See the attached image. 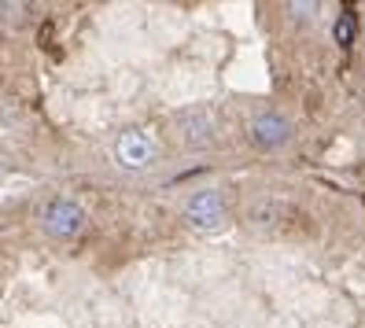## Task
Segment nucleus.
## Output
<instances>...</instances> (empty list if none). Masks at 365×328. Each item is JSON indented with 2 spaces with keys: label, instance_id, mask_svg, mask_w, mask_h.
Segmentation results:
<instances>
[{
  "label": "nucleus",
  "instance_id": "obj_1",
  "mask_svg": "<svg viewBox=\"0 0 365 328\" xmlns=\"http://www.w3.org/2000/svg\"><path fill=\"white\" fill-rule=\"evenodd\" d=\"M41 225L56 240H71L85 229V210L74 200H48L45 210H41Z\"/></svg>",
  "mask_w": 365,
  "mask_h": 328
},
{
  "label": "nucleus",
  "instance_id": "obj_2",
  "mask_svg": "<svg viewBox=\"0 0 365 328\" xmlns=\"http://www.w3.org/2000/svg\"><path fill=\"white\" fill-rule=\"evenodd\" d=\"M185 217H188V225H192V229H203V232L218 229V225L225 222L222 192H218V188H203V192H196V195H192V200L185 203Z\"/></svg>",
  "mask_w": 365,
  "mask_h": 328
},
{
  "label": "nucleus",
  "instance_id": "obj_3",
  "mask_svg": "<svg viewBox=\"0 0 365 328\" xmlns=\"http://www.w3.org/2000/svg\"><path fill=\"white\" fill-rule=\"evenodd\" d=\"M115 159L125 166V170H140L155 159V144L148 133H140V129H125V133L118 137L115 144Z\"/></svg>",
  "mask_w": 365,
  "mask_h": 328
},
{
  "label": "nucleus",
  "instance_id": "obj_4",
  "mask_svg": "<svg viewBox=\"0 0 365 328\" xmlns=\"http://www.w3.org/2000/svg\"><path fill=\"white\" fill-rule=\"evenodd\" d=\"M178 137L185 148H203L210 144L214 129H210V115L203 111V107H188V111L178 115Z\"/></svg>",
  "mask_w": 365,
  "mask_h": 328
},
{
  "label": "nucleus",
  "instance_id": "obj_5",
  "mask_svg": "<svg viewBox=\"0 0 365 328\" xmlns=\"http://www.w3.org/2000/svg\"><path fill=\"white\" fill-rule=\"evenodd\" d=\"M251 137L255 140H259L262 148H281L288 137H292V129H288V122L281 118V115H259V118H255L251 122Z\"/></svg>",
  "mask_w": 365,
  "mask_h": 328
},
{
  "label": "nucleus",
  "instance_id": "obj_6",
  "mask_svg": "<svg viewBox=\"0 0 365 328\" xmlns=\"http://www.w3.org/2000/svg\"><path fill=\"white\" fill-rule=\"evenodd\" d=\"M354 15L351 11H343L339 19H336V41H339V45H351V41H354Z\"/></svg>",
  "mask_w": 365,
  "mask_h": 328
}]
</instances>
